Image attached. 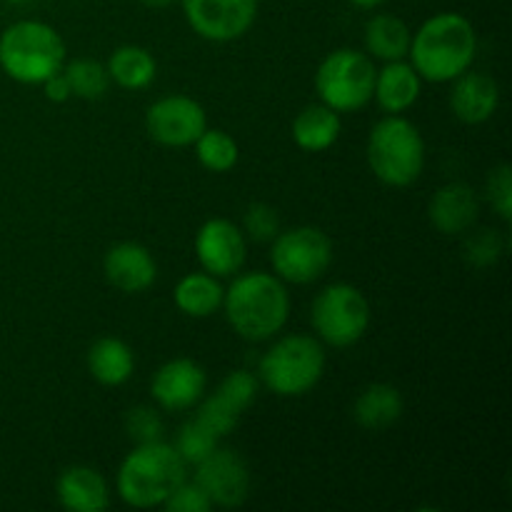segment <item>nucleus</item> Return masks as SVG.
Listing matches in <instances>:
<instances>
[{
    "label": "nucleus",
    "instance_id": "nucleus-1",
    "mask_svg": "<svg viewBox=\"0 0 512 512\" xmlns=\"http://www.w3.org/2000/svg\"><path fill=\"white\" fill-rule=\"evenodd\" d=\"M410 65L428 83H453L478 55V33L460 13H438L410 38Z\"/></svg>",
    "mask_w": 512,
    "mask_h": 512
},
{
    "label": "nucleus",
    "instance_id": "nucleus-2",
    "mask_svg": "<svg viewBox=\"0 0 512 512\" xmlns=\"http://www.w3.org/2000/svg\"><path fill=\"white\" fill-rule=\"evenodd\" d=\"M223 310L230 328L250 343L275 338L290 318V295L278 275H238L223 295Z\"/></svg>",
    "mask_w": 512,
    "mask_h": 512
},
{
    "label": "nucleus",
    "instance_id": "nucleus-3",
    "mask_svg": "<svg viewBox=\"0 0 512 512\" xmlns=\"http://www.w3.org/2000/svg\"><path fill=\"white\" fill-rule=\"evenodd\" d=\"M185 463L175 445L155 440L130 450L118 468L115 490L130 508H163L175 488L185 480Z\"/></svg>",
    "mask_w": 512,
    "mask_h": 512
},
{
    "label": "nucleus",
    "instance_id": "nucleus-4",
    "mask_svg": "<svg viewBox=\"0 0 512 512\" xmlns=\"http://www.w3.org/2000/svg\"><path fill=\"white\" fill-rule=\"evenodd\" d=\"M63 65V38L43 20H18L0 35V68L15 83L43 85Z\"/></svg>",
    "mask_w": 512,
    "mask_h": 512
},
{
    "label": "nucleus",
    "instance_id": "nucleus-5",
    "mask_svg": "<svg viewBox=\"0 0 512 512\" xmlns=\"http://www.w3.org/2000/svg\"><path fill=\"white\" fill-rule=\"evenodd\" d=\"M365 153L375 178L390 188H408L425 168L423 135L403 115L378 120L368 135Z\"/></svg>",
    "mask_w": 512,
    "mask_h": 512
},
{
    "label": "nucleus",
    "instance_id": "nucleus-6",
    "mask_svg": "<svg viewBox=\"0 0 512 512\" xmlns=\"http://www.w3.org/2000/svg\"><path fill=\"white\" fill-rule=\"evenodd\" d=\"M325 348L310 335H285L260 358L258 378L278 398H300L323 380Z\"/></svg>",
    "mask_w": 512,
    "mask_h": 512
},
{
    "label": "nucleus",
    "instance_id": "nucleus-7",
    "mask_svg": "<svg viewBox=\"0 0 512 512\" xmlns=\"http://www.w3.org/2000/svg\"><path fill=\"white\" fill-rule=\"evenodd\" d=\"M375 63L368 53L340 48L325 55L315 73V90L320 103L335 113H355L373 100Z\"/></svg>",
    "mask_w": 512,
    "mask_h": 512
},
{
    "label": "nucleus",
    "instance_id": "nucleus-8",
    "mask_svg": "<svg viewBox=\"0 0 512 512\" xmlns=\"http://www.w3.org/2000/svg\"><path fill=\"white\" fill-rule=\"evenodd\" d=\"M310 323L323 343L333 348H350L368 333L370 303L355 285H328L313 300Z\"/></svg>",
    "mask_w": 512,
    "mask_h": 512
},
{
    "label": "nucleus",
    "instance_id": "nucleus-9",
    "mask_svg": "<svg viewBox=\"0 0 512 512\" xmlns=\"http://www.w3.org/2000/svg\"><path fill=\"white\" fill-rule=\"evenodd\" d=\"M270 263L283 283L308 285L323 278L333 263V243L313 225L285 230L273 238Z\"/></svg>",
    "mask_w": 512,
    "mask_h": 512
},
{
    "label": "nucleus",
    "instance_id": "nucleus-10",
    "mask_svg": "<svg viewBox=\"0 0 512 512\" xmlns=\"http://www.w3.org/2000/svg\"><path fill=\"white\" fill-rule=\"evenodd\" d=\"M193 33L210 43H233L253 28L258 0H180Z\"/></svg>",
    "mask_w": 512,
    "mask_h": 512
},
{
    "label": "nucleus",
    "instance_id": "nucleus-11",
    "mask_svg": "<svg viewBox=\"0 0 512 512\" xmlns=\"http://www.w3.org/2000/svg\"><path fill=\"white\" fill-rule=\"evenodd\" d=\"M208 128V115L198 100L188 95H168L145 110V130L165 148H188Z\"/></svg>",
    "mask_w": 512,
    "mask_h": 512
},
{
    "label": "nucleus",
    "instance_id": "nucleus-12",
    "mask_svg": "<svg viewBox=\"0 0 512 512\" xmlns=\"http://www.w3.org/2000/svg\"><path fill=\"white\" fill-rule=\"evenodd\" d=\"M258 398V378L248 370H235L223 378L213 395L203 400V405L195 413V420L203 423L218 438L233 433L235 425L240 423L245 410Z\"/></svg>",
    "mask_w": 512,
    "mask_h": 512
},
{
    "label": "nucleus",
    "instance_id": "nucleus-13",
    "mask_svg": "<svg viewBox=\"0 0 512 512\" xmlns=\"http://www.w3.org/2000/svg\"><path fill=\"white\" fill-rule=\"evenodd\" d=\"M195 483L205 490L210 503L220 508H240L250 495L248 463L235 450L215 448L195 465Z\"/></svg>",
    "mask_w": 512,
    "mask_h": 512
},
{
    "label": "nucleus",
    "instance_id": "nucleus-14",
    "mask_svg": "<svg viewBox=\"0 0 512 512\" xmlns=\"http://www.w3.org/2000/svg\"><path fill=\"white\" fill-rule=\"evenodd\" d=\"M193 248L205 273L215 278L238 275L248 255L245 233L228 218H210L208 223L200 225Z\"/></svg>",
    "mask_w": 512,
    "mask_h": 512
},
{
    "label": "nucleus",
    "instance_id": "nucleus-15",
    "mask_svg": "<svg viewBox=\"0 0 512 512\" xmlns=\"http://www.w3.org/2000/svg\"><path fill=\"white\" fill-rule=\"evenodd\" d=\"M208 388V375H205L203 365H198L190 358H175L160 365L158 373L153 375L150 383V395L155 403L170 413H180V410H190Z\"/></svg>",
    "mask_w": 512,
    "mask_h": 512
},
{
    "label": "nucleus",
    "instance_id": "nucleus-16",
    "mask_svg": "<svg viewBox=\"0 0 512 512\" xmlns=\"http://www.w3.org/2000/svg\"><path fill=\"white\" fill-rule=\"evenodd\" d=\"M103 273L113 288L123 293H143L158 278V263L145 245L125 240L105 253Z\"/></svg>",
    "mask_w": 512,
    "mask_h": 512
},
{
    "label": "nucleus",
    "instance_id": "nucleus-17",
    "mask_svg": "<svg viewBox=\"0 0 512 512\" xmlns=\"http://www.w3.org/2000/svg\"><path fill=\"white\" fill-rule=\"evenodd\" d=\"M500 105V88L488 73H470L453 80V93H450V108L455 118L468 125H480L495 115Z\"/></svg>",
    "mask_w": 512,
    "mask_h": 512
},
{
    "label": "nucleus",
    "instance_id": "nucleus-18",
    "mask_svg": "<svg viewBox=\"0 0 512 512\" xmlns=\"http://www.w3.org/2000/svg\"><path fill=\"white\" fill-rule=\"evenodd\" d=\"M58 503L70 512H103L110 505V488L103 475L88 465H70L55 483Z\"/></svg>",
    "mask_w": 512,
    "mask_h": 512
},
{
    "label": "nucleus",
    "instance_id": "nucleus-19",
    "mask_svg": "<svg viewBox=\"0 0 512 512\" xmlns=\"http://www.w3.org/2000/svg\"><path fill=\"white\" fill-rule=\"evenodd\" d=\"M478 195L465 183H448L430 200V223L443 235H458L478 220Z\"/></svg>",
    "mask_w": 512,
    "mask_h": 512
},
{
    "label": "nucleus",
    "instance_id": "nucleus-20",
    "mask_svg": "<svg viewBox=\"0 0 512 512\" xmlns=\"http://www.w3.org/2000/svg\"><path fill=\"white\" fill-rule=\"evenodd\" d=\"M420 85H423V78L415 73L413 65L405 60H390L383 70L375 73L373 98L385 113L400 115L418 103Z\"/></svg>",
    "mask_w": 512,
    "mask_h": 512
},
{
    "label": "nucleus",
    "instance_id": "nucleus-21",
    "mask_svg": "<svg viewBox=\"0 0 512 512\" xmlns=\"http://www.w3.org/2000/svg\"><path fill=\"white\" fill-rule=\"evenodd\" d=\"M403 395L388 383H373L355 398L353 418L360 428L383 433L403 418Z\"/></svg>",
    "mask_w": 512,
    "mask_h": 512
},
{
    "label": "nucleus",
    "instance_id": "nucleus-22",
    "mask_svg": "<svg viewBox=\"0 0 512 512\" xmlns=\"http://www.w3.org/2000/svg\"><path fill=\"white\" fill-rule=\"evenodd\" d=\"M340 113H335L328 105H308L300 110L293 120V140L305 153H323L333 148L340 138Z\"/></svg>",
    "mask_w": 512,
    "mask_h": 512
},
{
    "label": "nucleus",
    "instance_id": "nucleus-23",
    "mask_svg": "<svg viewBox=\"0 0 512 512\" xmlns=\"http://www.w3.org/2000/svg\"><path fill=\"white\" fill-rule=\"evenodd\" d=\"M135 370V355L128 343L118 338H100L88 350V373L100 385L118 388L128 383Z\"/></svg>",
    "mask_w": 512,
    "mask_h": 512
},
{
    "label": "nucleus",
    "instance_id": "nucleus-24",
    "mask_svg": "<svg viewBox=\"0 0 512 512\" xmlns=\"http://www.w3.org/2000/svg\"><path fill=\"white\" fill-rule=\"evenodd\" d=\"M223 285L210 273H188L175 285L173 300L178 310L188 318H210L218 308H223Z\"/></svg>",
    "mask_w": 512,
    "mask_h": 512
},
{
    "label": "nucleus",
    "instance_id": "nucleus-25",
    "mask_svg": "<svg viewBox=\"0 0 512 512\" xmlns=\"http://www.w3.org/2000/svg\"><path fill=\"white\" fill-rule=\"evenodd\" d=\"M410 38H413L410 28L398 15H373L365 25V50L370 58L385 60V63L403 60L410 50Z\"/></svg>",
    "mask_w": 512,
    "mask_h": 512
},
{
    "label": "nucleus",
    "instance_id": "nucleus-26",
    "mask_svg": "<svg viewBox=\"0 0 512 512\" xmlns=\"http://www.w3.org/2000/svg\"><path fill=\"white\" fill-rule=\"evenodd\" d=\"M108 75L115 85L123 90H143L148 88L158 73V63H155L153 53L140 45H120L113 50L108 58Z\"/></svg>",
    "mask_w": 512,
    "mask_h": 512
},
{
    "label": "nucleus",
    "instance_id": "nucleus-27",
    "mask_svg": "<svg viewBox=\"0 0 512 512\" xmlns=\"http://www.w3.org/2000/svg\"><path fill=\"white\" fill-rule=\"evenodd\" d=\"M193 145L200 165L205 170H210V173H228V170H233L238 165V143L225 130L205 128Z\"/></svg>",
    "mask_w": 512,
    "mask_h": 512
},
{
    "label": "nucleus",
    "instance_id": "nucleus-28",
    "mask_svg": "<svg viewBox=\"0 0 512 512\" xmlns=\"http://www.w3.org/2000/svg\"><path fill=\"white\" fill-rule=\"evenodd\" d=\"M63 75L70 85L73 98L80 100H100L110 88L108 68L98 60L75 58L63 65Z\"/></svg>",
    "mask_w": 512,
    "mask_h": 512
},
{
    "label": "nucleus",
    "instance_id": "nucleus-29",
    "mask_svg": "<svg viewBox=\"0 0 512 512\" xmlns=\"http://www.w3.org/2000/svg\"><path fill=\"white\" fill-rule=\"evenodd\" d=\"M218 440V435L210 433L203 423H198V420L193 418L180 428L175 450H178L180 458L188 465H198L200 460H205L215 448H218Z\"/></svg>",
    "mask_w": 512,
    "mask_h": 512
},
{
    "label": "nucleus",
    "instance_id": "nucleus-30",
    "mask_svg": "<svg viewBox=\"0 0 512 512\" xmlns=\"http://www.w3.org/2000/svg\"><path fill=\"white\" fill-rule=\"evenodd\" d=\"M125 430L138 445L163 440V420L153 408H145V405L133 408L125 415Z\"/></svg>",
    "mask_w": 512,
    "mask_h": 512
},
{
    "label": "nucleus",
    "instance_id": "nucleus-31",
    "mask_svg": "<svg viewBox=\"0 0 512 512\" xmlns=\"http://www.w3.org/2000/svg\"><path fill=\"white\" fill-rule=\"evenodd\" d=\"M245 233L253 240H258V243L273 240L280 233V218L275 213V208H270L265 203L250 205L248 213H245Z\"/></svg>",
    "mask_w": 512,
    "mask_h": 512
},
{
    "label": "nucleus",
    "instance_id": "nucleus-32",
    "mask_svg": "<svg viewBox=\"0 0 512 512\" xmlns=\"http://www.w3.org/2000/svg\"><path fill=\"white\" fill-rule=\"evenodd\" d=\"M163 508L168 512H208L213 510V503H210V498L205 495V490L200 488L198 483H188V480H183V483L178 485V488L170 493V498L165 500Z\"/></svg>",
    "mask_w": 512,
    "mask_h": 512
},
{
    "label": "nucleus",
    "instance_id": "nucleus-33",
    "mask_svg": "<svg viewBox=\"0 0 512 512\" xmlns=\"http://www.w3.org/2000/svg\"><path fill=\"white\" fill-rule=\"evenodd\" d=\"M488 195L495 213H498L505 223H510L512 220V170L508 163L498 165V168L490 173Z\"/></svg>",
    "mask_w": 512,
    "mask_h": 512
},
{
    "label": "nucleus",
    "instance_id": "nucleus-34",
    "mask_svg": "<svg viewBox=\"0 0 512 512\" xmlns=\"http://www.w3.org/2000/svg\"><path fill=\"white\" fill-rule=\"evenodd\" d=\"M500 253H503V243H500V238L493 233V230H483V233L468 240L470 263L490 265L498 260Z\"/></svg>",
    "mask_w": 512,
    "mask_h": 512
},
{
    "label": "nucleus",
    "instance_id": "nucleus-35",
    "mask_svg": "<svg viewBox=\"0 0 512 512\" xmlns=\"http://www.w3.org/2000/svg\"><path fill=\"white\" fill-rule=\"evenodd\" d=\"M43 93H45V98L53 100V103H65L68 98H73V93H70V85H68V80H65L63 70H60V73H55V75H50V78L45 80Z\"/></svg>",
    "mask_w": 512,
    "mask_h": 512
},
{
    "label": "nucleus",
    "instance_id": "nucleus-36",
    "mask_svg": "<svg viewBox=\"0 0 512 512\" xmlns=\"http://www.w3.org/2000/svg\"><path fill=\"white\" fill-rule=\"evenodd\" d=\"M140 3L145 5V8H153V10H163V8H170V5L175 3V0H140Z\"/></svg>",
    "mask_w": 512,
    "mask_h": 512
},
{
    "label": "nucleus",
    "instance_id": "nucleus-37",
    "mask_svg": "<svg viewBox=\"0 0 512 512\" xmlns=\"http://www.w3.org/2000/svg\"><path fill=\"white\" fill-rule=\"evenodd\" d=\"M353 5H358V8H378L380 3H385V0H350Z\"/></svg>",
    "mask_w": 512,
    "mask_h": 512
},
{
    "label": "nucleus",
    "instance_id": "nucleus-38",
    "mask_svg": "<svg viewBox=\"0 0 512 512\" xmlns=\"http://www.w3.org/2000/svg\"><path fill=\"white\" fill-rule=\"evenodd\" d=\"M5 3H13V5H23V3H30V0H5Z\"/></svg>",
    "mask_w": 512,
    "mask_h": 512
}]
</instances>
